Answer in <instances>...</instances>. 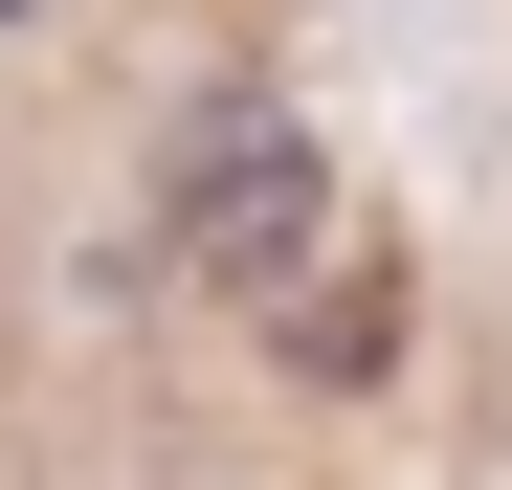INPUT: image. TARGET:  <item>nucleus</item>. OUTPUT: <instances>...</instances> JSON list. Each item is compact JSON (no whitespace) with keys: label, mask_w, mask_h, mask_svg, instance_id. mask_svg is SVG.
I'll use <instances>...</instances> for the list:
<instances>
[{"label":"nucleus","mask_w":512,"mask_h":490,"mask_svg":"<svg viewBox=\"0 0 512 490\" xmlns=\"http://www.w3.org/2000/svg\"><path fill=\"white\" fill-rule=\"evenodd\" d=\"M179 245H201V268H290V245H312V134L290 112H201L179 134Z\"/></svg>","instance_id":"nucleus-1"}]
</instances>
